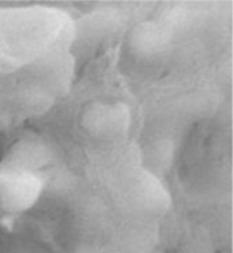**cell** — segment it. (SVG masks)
I'll list each match as a JSON object with an SVG mask.
<instances>
[{
  "label": "cell",
  "mask_w": 233,
  "mask_h": 253,
  "mask_svg": "<svg viewBox=\"0 0 233 253\" xmlns=\"http://www.w3.org/2000/svg\"><path fill=\"white\" fill-rule=\"evenodd\" d=\"M37 182L26 176L0 172V206L16 211L24 209L34 201L38 194Z\"/></svg>",
  "instance_id": "obj_1"
}]
</instances>
